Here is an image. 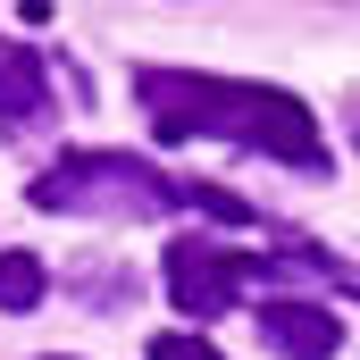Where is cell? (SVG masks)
Segmentation results:
<instances>
[{
  "instance_id": "4",
  "label": "cell",
  "mask_w": 360,
  "mask_h": 360,
  "mask_svg": "<svg viewBox=\"0 0 360 360\" xmlns=\"http://www.w3.org/2000/svg\"><path fill=\"white\" fill-rule=\"evenodd\" d=\"M260 344L285 360H335L344 352V319L327 310V302H260Z\"/></svg>"
},
{
  "instance_id": "6",
  "label": "cell",
  "mask_w": 360,
  "mask_h": 360,
  "mask_svg": "<svg viewBox=\"0 0 360 360\" xmlns=\"http://www.w3.org/2000/svg\"><path fill=\"white\" fill-rule=\"evenodd\" d=\"M42 293H51V276L34 252H0V310H34Z\"/></svg>"
},
{
  "instance_id": "7",
  "label": "cell",
  "mask_w": 360,
  "mask_h": 360,
  "mask_svg": "<svg viewBox=\"0 0 360 360\" xmlns=\"http://www.w3.org/2000/svg\"><path fill=\"white\" fill-rule=\"evenodd\" d=\"M151 360H218L210 335H151Z\"/></svg>"
},
{
  "instance_id": "5",
  "label": "cell",
  "mask_w": 360,
  "mask_h": 360,
  "mask_svg": "<svg viewBox=\"0 0 360 360\" xmlns=\"http://www.w3.org/2000/svg\"><path fill=\"white\" fill-rule=\"evenodd\" d=\"M42 109H51V68H42V51L0 42V126L17 134V126H34Z\"/></svg>"
},
{
  "instance_id": "1",
  "label": "cell",
  "mask_w": 360,
  "mask_h": 360,
  "mask_svg": "<svg viewBox=\"0 0 360 360\" xmlns=\"http://www.w3.org/2000/svg\"><path fill=\"white\" fill-rule=\"evenodd\" d=\"M134 101L151 117L160 143H235V151H260L285 168H327V134L310 117V101L260 76H210V68H134Z\"/></svg>"
},
{
  "instance_id": "8",
  "label": "cell",
  "mask_w": 360,
  "mask_h": 360,
  "mask_svg": "<svg viewBox=\"0 0 360 360\" xmlns=\"http://www.w3.org/2000/svg\"><path fill=\"white\" fill-rule=\"evenodd\" d=\"M352 143H360V134H352Z\"/></svg>"
},
{
  "instance_id": "3",
  "label": "cell",
  "mask_w": 360,
  "mask_h": 360,
  "mask_svg": "<svg viewBox=\"0 0 360 360\" xmlns=\"http://www.w3.org/2000/svg\"><path fill=\"white\" fill-rule=\"evenodd\" d=\"M269 276H344L319 243H293V252H226L210 235H184L168 243V302L184 319H226V302L243 285H269Z\"/></svg>"
},
{
  "instance_id": "2",
  "label": "cell",
  "mask_w": 360,
  "mask_h": 360,
  "mask_svg": "<svg viewBox=\"0 0 360 360\" xmlns=\"http://www.w3.org/2000/svg\"><path fill=\"white\" fill-rule=\"evenodd\" d=\"M34 210H68V218H218V226H252V201L243 193H218V184H193V176H168L151 160H126V151H59L42 176L25 184Z\"/></svg>"
}]
</instances>
